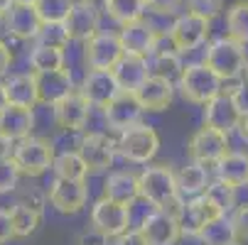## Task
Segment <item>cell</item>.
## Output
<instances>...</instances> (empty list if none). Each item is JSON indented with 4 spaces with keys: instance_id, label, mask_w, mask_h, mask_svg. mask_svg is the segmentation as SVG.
<instances>
[{
    "instance_id": "6da1fadb",
    "label": "cell",
    "mask_w": 248,
    "mask_h": 245,
    "mask_svg": "<svg viewBox=\"0 0 248 245\" xmlns=\"http://www.w3.org/2000/svg\"><path fill=\"white\" fill-rule=\"evenodd\" d=\"M138 189H140V199H145L155 208L167 211L177 218L182 216L185 199L177 191L174 172L167 164H148L138 174Z\"/></svg>"
},
{
    "instance_id": "7a4b0ae2",
    "label": "cell",
    "mask_w": 248,
    "mask_h": 245,
    "mask_svg": "<svg viewBox=\"0 0 248 245\" xmlns=\"http://www.w3.org/2000/svg\"><path fill=\"white\" fill-rule=\"evenodd\" d=\"M204 64L214 72L221 81H236L248 66V57L241 42L231 40V37H219L214 42H209L206 54H204Z\"/></svg>"
},
{
    "instance_id": "3957f363",
    "label": "cell",
    "mask_w": 248,
    "mask_h": 245,
    "mask_svg": "<svg viewBox=\"0 0 248 245\" xmlns=\"http://www.w3.org/2000/svg\"><path fill=\"white\" fill-rule=\"evenodd\" d=\"M54 155L57 152L49 140L37 137V135H27V137L17 140V143H13L10 159L15 162L22 177H42L45 172L52 169Z\"/></svg>"
},
{
    "instance_id": "277c9868",
    "label": "cell",
    "mask_w": 248,
    "mask_h": 245,
    "mask_svg": "<svg viewBox=\"0 0 248 245\" xmlns=\"http://www.w3.org/2000/svg\"><path fill=\"white\" fill-rule=\"evenodd\" d=\"M177 88L185 101L194 103V106H204L224 88V81L204 61H194L182 69L180 79H177Z\"/></svg>"
},
{
    "instance_id": "5b68a950",
    "label": "cell",
    "mask_w": 248,
    "mask_h": 245,
    "mask_svg": "<svg viewBox=\"0 0 248 245\" xmlns=\"http://www.w3.org/2000/svg\"><path fill=\"white\" fill-rule=\"evenodd\" d=\"M246 108L241 101L238 88H221L209 103H204V125L214 128L219 132H231L238 128Z\"/></svg>"
},
{
    "instance_id": "8992f818",
    "label": "cell",
    "mask_w": 248,
    "mask_h": 245,
    "mask_svg": "<svg viewBox=\"0 0 248 245\" xmlns=\"http://www.w3.org/2000/svg\"><path fill=\"white\" fill-rule=\"evenodd\" d=\"M160 150V135L153 125H145V123H138L123 132H118V140H116V152H121L128 162H135V164H148L155 159Z\"/></svg>"
},
{
    "instance_id": "52a82bcc",
    "label": "cell",
    "mask_w": 248,
    "mask_h": 245,
    "mask_svg": "<svg viewBox=\"0 0 248 245\" xmlns=\"http://www.w3.org/2000/svg\"><path fill=\"white\" fill-rule=\"evenodd\" d=\"M209 29H211L209 20L194 13H182V15H174L167 40L177 54H189L209 40Z\"/></svg>"
},
{
    "instance_id": "ba28073f",
    "label": "cell",
    "mask_w": 248,
    "mask_h": 245,
    "mask_svg": "<svg viewBox=\"0 0 248 245\" xmlns=\"http://www.w3.org/2000/svg\"><path fill=\"white\" fill-rule=\"evenodd\" d=\"M187 152H189V159L202 164V167H214L224 155L231 152V145H229V135L226 132H219L214 128H199L187 143Z\"/></svg>"
},
{
    "instance_id": "9c48e42d",
    "label": "cell",
    "mask_w": 248,
    "mask_h": 245,
    "mask_svg": "<svg viewBox=\"0 0 248 245\" xmlns=\"http://www.w3.org/2000/svg\"><path fill=\"white\" fill-rule=\"evenodd\" d=\"M123 44L118 40V32H103L98 29L91 40L84 42V61L89 69H101V72H111L123 57Z\"/></svg>"
},
{
    "instance_id": "30bf717a",
    "label": "cell",
    "mask_w": 248,
    "mask_h": 245,
    "mask_svg": "<svg viewBox=\"0 0 248 245\" xmlns=\"http://www.w3.org/2000/svg\"><path fill=\"white\" fill-rule=\"evenodd\" d=\"M77 152L84 159L89 174H98V172H106V169L113 164L116 143L106 132H86L79 140Z\"/></svg>"
},
{
    "instance_id": "8fae6325",
    "label": "cell",
    "mask_w": 248,
    "mask_h": 245,
    "mask_svg": "<svg viewBox=\"0 0 248 245\" xmlns=\"http://www.w3.org/2000/svg\"><path fill=\"white\" fill-rule=\"evenodd\" d=\"M91 226L96 231H101L103 235H108V238H116V235L125 233L130 228L128 206H121V203H116L111 199L101 196L91 206Z\"/></svg>"
},
{
    "instance_id": "7c38bea8",
    "label": "cell",
    "mask_w": 248,
    "mask_h": 245,
    "mask_svg": "<svg viewBox=\"0 0 248 245\" xmlns=\"http://www.w3.org/2000/svg\"><path fill=\"white\" fill-rule=\"evenodd\" d=\"M66 32L72 42H86L101 29V10L96 3H86V0H74L72 10H69L66 20Z\"/></svg>"
},
{
    "instance_id": "4fadbf2b",
    "label": "cell",
    "mask_w": 248,
    "mask_h": 245,
    "mask_svg": "<svg viewBox=\"0 0 248 245\" xmlns=\"http://www.w3.org/2000/svg\"><path fill=\"white\" fill-rule=\"evenodd\" d=\"M47 199L54 211H59L64 216H74L86 206L89 189H86V182H69V179L54 177V182L49 184Z\"/></svg>"
},
{
    "instance_id": "5bb4252c",
    "label": "cell",
    "mask_w": 248,
    "mask_h": 245,
    "mask_svg": "<svg viewBox=\"0 0 248 245\" xmlns=\"http://www.w3.org/2000/svg\"><path fill=\"white\" fill-rule=\"evenodd\" d=\"M138 231L143 233L148 245H177V240L182 238L180 218L167 211H160V208L148 214L143 218V223L138 226Z\"/></svg>"
},
{
    "instance_id": "9a60e30c",
    "label": "cell",
    "mask_w": 248,
    "mask_h": 245,
    "mask_svg": "<svg viewBox=\"0 0 248 245\" xmlns=\"http://www.w3.org/2000/svg\"><path fill=\"white\" fill-rule=\"evenodd\" d=\"M91 108H106L108 103L121 93L116 79L111 72H101V69H89L81 79V86L77 88Z\"/></svg>"
},
{
    "instance_id": "2e32d148",
    "label": "cell",
    "mask_w": 248,
    "mask_h": 245,
    "mask_svg": "<svg viewBox=\"0 0 248 245\" xmlns=\"http://www.w3.org/2000/svg\"><path fill=\"white\" fill-rule=\"evenodd\" d=\"M143 108H140V103L135 98V93H128V91H121L108 106L103 108V118H106V125L116 132H123L133 125L140 123L143 118Z\"/></svg>"
},
{
    "instance_id": "e0dca14e",
    "label": "cell",
    "mask_w": 248,
    "mask_h": 245,
    "mask_svg": "<svg viewBox=\"0 0 248 245\" xmlns=\"http://www.w3.org/2000/svg\"><path fill=\"white\" fill-rule=\"evenodd\" d=\"M118 40L123 44L125 54H135V57H153V52L157 49L160 37L155 34V29L145 22V20H138L130 25H123L118 29Z\"/></svg>"
},
{
    "instance_id": "ac0fdd59",
    "label": "cell",
    "mask_w": 248,
    "mask_h": 245,
    "mask_svg": "<svg viewBox=\"0 0 248 245\" xmlns=\"http://www.w3.org/2000/svg\"><path fill=\"white\" fill-rule=\"evenodd\" d=\"M219 216H224V214L206 199V194L192 196L189 201H185L182 216H180L182 235H199V231H202L204 226H209L211 221L219 218Z\"/></svg>"
},
{
    "instance_id": "d6986e66",
    "label": "cell",
    "mask_w": 248,
    "mask_h": 245,
    "mask_svg": "<svg viewBox=\"0 0 248 245\" xmlns=\"http://www.w3.org/2000/svg\"><path fill=\"white\" fill-rule=\"evenodd\" d=\"M133 93H135V98H138V103H140V108H143V111L157 113V111H165L170 103H172V98H174V84L167 81V79H162V76L150 74Z\"/></svg>"
},
{
    "instance_id": "ffe728a7",
    "label": "cell",
    "mask_w": 248,
    "mask_h": 245,
    "mask_svg": "<svg viewBox=\"0 0 248 245\" xmlns=\"http://www.w3.org/2000/svg\"><path fill=\"white\" fill-rule=\"evenodd\" d=\"M52 108H54V120L62 130H79L81 132L89 123V115H91V106L79 91L69 93L64 101H59Z\"/></svg>"
},
{
    "instance_id": "44dd1931",
    "label": "cell",
    "mask_w": 248,
    "mask_h": 245,
    "mask_svg": "<svg viewBox=\"0 0 248 245\" xmlns=\"http://www.w3.org/2000/svg\"><path fill=\"white\" fill-rule=\"evenodd\" d=\"M37 79V96L40 103L45 106H57L59 101H64L69 93H74V79L69 69H59V72H47V74H34Z\"/></svg>"
},
{
    "instance_id": "7402d4cb",
    "label": "cell",
    "mask_w": 248,
    "mask_h": 245,
    "mask_svg": "<svg viewBox=\"0 0 248 245\" xmlns=\"http://www.w3.org/2000/svg\"><path fill=\"white\" fill-rule=\"evenodd\" d=\"M111 74H113L121 91L133 93L150 76V59L148 57H135V54H123L118 59V64L111 69Z\"/></svg>"
},
{
    "instance_id": "603a6c76",
    "label": "cell",
    "mask_w": 248,
    "mask_h": 245,
    "mask_svg": "<svg viewBox=\"0 0 248 245\" xmlns=\"http://www.w3.org/2000/svg\"><path fill=\"white\" fill-rule=\"evenodd\" d=\"M3 20H5L8 34H13V37L20 40V42H27V40L34 42V37H37V32L42 27V20H40L37 10H34V5H20V3H15Z\"/></svg>"
},
{
    "instance_id": "cb8c5ba5",
    "label": "cell",
    "mask_w": 248,
    "mask_h": 245,
    "mask_svg": "<svg viewBox=\"0 0 248 245\" xmlns=\"http://www.w3.org/2000/svg\"><path fill=\"white\" fill-rule=\"evenodd\" d=\"M34 130V111L30 108H17V106H5L0 111V135L10 143L32 135Z\"/></svg>"
},
{
    "instance_id": "d4e9b609",
    "label": "cell",
    "mask_w": 248,
    "mask_h": 245,
    "mask_svg": "<svg viewBox=\"0 0 248 245\" xmlns=\"http://www.w3.org/2000/svg\"><path fill=\"white\" fill-rule=\"evenodd\" d=\"M5 96H8V106H17V108H30L34 111V106L40 103L37 96V79L32 72L27 74H15L5 81Z\"/></svg>"
},
{
    "instance_id": "484cf974",
    "label": "cell",
    "mask_w": 248,
    "mask_h": 245,
    "mask_svg": "<svg viewBox=\"0 0 248 245\" xmlns=\"http://www.w3.org/2000/svg\"><path fill=\"white\" fill-rule=\"evenodd\" d=\"M103 196L121 203V206H130L140 196L138 174H133V172H113V174H108V179H106V184H103Z\"/></svg>"
},
{
    "instance_id": "4316f807",
    "label": "cell",
    "mask_w": 248,
    "mask_h": 245,
    "mask_svg": "<svg viewBox=\"0 0 248 245\" xmlns=\"http://www.w3.org/2000/svg\"><path fill=\"white\" fill-rule=\"evenodd\" d=\"M217 179L231 184L233 189L248 184V155L246 152H229L217 164Z\"/></svg>"
},
{
    "instance_id": "83f0119b",
    "label": "cell",
    "mask_w": 248,
    "mask_h": 245,
    "mask_svg": "<svg viewBox=\"0 0 248 245\" xmlns=\"http://www.w3.org/2000/svg\"><path fill=\"white\" fill-rule=\"evenodd\" d=\"M174 182H177V191H180L182 199H192V196H199L206 191L209 187V172L206 167L197 164V162H189L185 164L180 172H174Z\"/></svg>"
},
{
    "instance_id": "f1b7e54d",
    "label": "cell",
    "mask_w": 248,
    "mask_h": 245,
    "mask_svg": "<svg viewBox=\"0 0 248 245\" xmlns=\"http://www.w3.org/2000/svg\"><path fill=\"white\" fill-rule=\"evenodd\" d=\"M103 13L118 27L143 20L148 13V0H103Z\"/></svg>"
},
{
    "instance_id": "f546056e",
    "label": "cell",
    "mask_w": 248,
    "mask_h": 245,
    "mask_svg": "<svg viewBox=\"0 0 248 245\" xmlns=\"http://www.w3.org/2000/svg\"><path fill=\"white\" fill-rule=\"evenodd\" d=\"M30 66H32V74L59 72V69H66V52L59 47L34 44L30 49Z\"/></svg>"
},
{
    "instance_id": "4dcf8cb0",
    "label": "cell",
    "mask_w": 248,
    "mask_h": 245,
    "mask_svg": "<svg viewBox=\"0 0 248 245\" xmlns=\"http://www.w3.org/2000/svg\"><path fill=\"white\" fill-rule=\"evenodd\" d=\"M52 172L57 179H69V182H86V177H89V169L77 150L57 152L54 162H52Z\"/></svg>"
},
{
    "instance_id": "1f68e13d",
    "label": "cell",
    "mask_w": 248,
    "mask_h": 245,
    "mask_svg": "<svg viewBox=\"0 0 248 245\" xmlns=\"http://www.w3.org/2000/svg\"><path fill=\"white\" fill-rule=\"evenodd\" d=\"M182 69H185L182 54H177L174 47H170V49H155L153 57H150V74L162 76V79H167L172 84H177V79H180V74H182Z\"/></svg>"
},
{
    "instance_id": "d6a6232c",
    "label": "cell",
    "mask_w": 248,
    "mask_h": 245,
    "mask_svg": "<svg viewBox=\"0 0 248 245\" xmlns=\"http://www.w3.org/2000/svg\"><path fill=\"white\" fill-rule=\"evenodd\" d=\"M10 223H13V235L15 238H30L34 231H37L40 221H42V211L32 208L22 201H15V206L10 208Z\"/></svg>"
},
{
    "instance_id": "836d02e7",
    "label": "cell",
    "mask_w": 248,
    "mask_h": 245,
    "mask_svg": "<svg viewBox=\"0 0 248 245\" xmlns=\"http://www.w3.org/2000/svg\"><path fill=\"white\" fill-rule=\"evenodd\" d=\"M226 37L248 44V0H236L226 10Z\"/></svg>"
},
{
    "instance_id": "e575fe53",
    "label": "cell",
    "mask_w": 248,
    "mask_h": 245,
    "mask_svg": "<svg viewBox=\"0 0 248 245\" xmlns=\"http://www.w3.org/2000/svg\"><path fill=\"white\" fill-rule=\"evenodd\" d=\"M202 240V245H231L236 240V231L231 223V216H219L209 226H204L197 235Z\"/></svg>"
},
{
    "instance_id": "d590c367",
    "label": "cell",
    "mask_w": 248,
    "mask_h": 245,
    "mask_svg": "<svg viewBox=\"0 0 248 245\" xmlns=\"http://www.w3.org/2000/svg\"><path fill=\"white\" fill-rule=\"evenodd\" d=\"M204 194H206V199L214 203L224 216H229L233 208H236V189L231 184H226V182H219V179L209 182V187H206Z\"/></svg>"
},
{
    "instance_id": "8d00e7d4",
    "label": "cell",
    "mask_w": 248,
    "mask_h": 245,
    "mask_svg": "<svg viewBox=\"0 0 248 245\" xmlns=\"http://www.w3.org/2000/svg\"><path fill=\"white\" fill-rule=\"evenodd\" d=\"M34 44L66 49V44H72V40H69V32H66V25H64V22H42L37 37H34Z\"/></svg>"
},
{
    "instance_id": "74e56055",
    "label": "cell",
    "mask_w": 248,
    "mask_h": 245,
    "mask_svg": "<svg viewBox=\"0 0 248 245\" xmlns=\"http://www.w3.org/2000/svg\"><path fill=\"white\" fill-rule=\"evenodd\" d=\"M72 5H74V0H37L34 10H37L42 22H64Z\"/></svg>"
},
{
    "instance_id": "f35d334b",
    "label": "cell",
    "mask_w": 248,
    "mask_h": 245,
    "mask_svg": "<svg viewBox=\"0 0 248 245\" xmlns=\"http://www.w3.org/2000/svg\"><path fill=\"white\" fill-rule=\"evenodd\" d=\"M187 13H194L211 22L224 13V0H187Z\"/></svg>"
},
{
    "instance_id": "ab89813d",
    "label": "cell",
    "mask_w": 248,
    "mask_h": 245,
    "mask_svg": "<svg viewBox=\"0 0 248 245\" xmlns=\"http://www.w3.org/2000/svg\"><path fill=\"white\" fill-rule=\"evenodd\" d=\"M20 177L22 174L17 172L15 162L8 157V159H0V194H10L17 189L20 184Z\"/></svg>"
},
{
    "instance_id": "60d3db41",
    "label": "cell",
    "mask_w": 248,
    "mask_h": 245,
    "mask_svg": "<svg viewBox=\"0 0 248 245\" xmlns=\"http://www.w3.org/2000/svg\"><path fill=\"white\" fill-rule=\"evenodd\" d=\"M231 223H233V231H236V240L246 243V240H248V203L233 208Z\"/></svg>"
},
{
    "instance_id": "b9f144b4",
    "label": "cell",
    "mask_w": 248,
    "mask_h": 245,
    "mask_svg": "<svg viewBox=\"0 0 248 245\" xmlns=\"http://www.w3.org/2000/svg\"><path fill=\"white\" fill-rule=\"evenodd\" d=\"M108 243H111V238L103 235L101 231H96L93 226L86 228V231H81L79 238H77V245H108Z\"/></svg>"
},
{
    "instance_id": "7bdbcfd3",
    "label": "cell",
    "mask_w": 248,
    "mask_h": 245,
    "mask_svg": "<svg viewBox=\"0 0 248 245\" xmlns=\"http://www.w3.org/2000/svg\"><path fill=\"white\" fill-rule=\"evenodd\" d=\"M113 245H148V243H145L143 233H140L138 228H128L125 233L113 238Z\"/></svg>"
},
{
    "instance_id": "ee69618b",
    "label": "cell",
    "mask_w": 248,
    "mask_h": 245,
    "mask_svg": "<svg viewBox=\"0 0 248 245\" xmlns=\"http://www.w3.org/2000/svg\"><path fill=\"white\" fill-rule=\"evenodd\" d=\"M13 223H10V214L5 208H0V245H5L8 240H13Z\"/></svg>"
},
{
    "instance_id": "f6af8a7d",
    "label": "cell",
    "mask_w": 248,
    "mask_h": 245,
    "mask_svg": "<svg viewBox=\"0 0 248 245\" xmlns=\"http://www.w3.org/2000/svg\"><path fill=\"white\" fill-rule=\"evenodd\" d=\"M182 0H148V10H155V13H174V8H180Z\"/></svg>"
},
{
    "instance_id": "bcb514c9",
    "label": "cell",
    "mask_w": 248,
    "mask_h": 245,
    "mask_svg": "<svg viewBox=\"0 0 248 245\" xmlns=\"http://www.w3.org/2000/svg\"><path fill=\"white\" fill-rule=\"evenodd\" d=\"M10 66H13V52L3 40H0V76H5L10 72Z\"/></svg>"
},
{
    "instance_id": "7dc6e473",
    "label": "cell",
    "mask_w": 248,
    "mask_h": 245,
    "mask_svg": "<svg viewBox=\"0 0 248 245\" xmlns=\"http://www.w3.org/2000/svg\"><path fill=\"white\" fill-rule=\"evenodd\" d=\"M10 152H13V143H10V140H5L3 135H0V159H8V157H10Z\"/></svg>"
},
{
    "instance_id": "c3c4849f",
    "label": "cell",
    "mask_w": 248,
    "mask_h": 245,
    "mask_svg": "<svg viewBox=\"0 0 248 245\" xmlns=\"http://www.w3.org/2000/svg\"><path fill=\"white\" fill-rule=\"evenodd\" d=\"M238 135H241V140H243V143H248V111L243 113V118H241V123H238Z\"/></svg>"
},
{
    "instance_id": "681fc988",
    "label": "cell",
    "mask_w": 248,
    "mask_h": 245,
    "mask_svg": "<svg viewBox=\"0 0 248 245\" xmlns=\"http://www.w3.org/2000/svg\"><path fill=\"white\" fill-rule=\"evenodd\" d=\"M13 5H15V0H0V17H5Z\"/></svg>"
},
{
    "instance_id": "f907efd6",
    "label": "cell",
    "mask_w": 248,
    "mask_h": 245,
    "mask_svg": "<svg viewBox=\"0 0 248 245\" xmlns=\"http://www.w3.org/2000/svg\"><path fill=\"white\" fill-rule=\"evenodd\" d=\"M8 106V96H5V84L0 81V111H3Z\"/></svg>"
},
{
    "instance_id": "816d5d0a",
    "label": "cell",
    "mask_w": 248,
    "mask_h": 245,
    "mask_svg": "<svg viewBox=\"0 0 248 245\" xmlns=\"http://www.w3.org/2000/svg\"><path fill=\"white\" fill-rule=\"evenodd\" d=\"M15 3H20V5H34L37 0H15Z\"/></svg>"
},
{
    "instance_id": "f5cc1de1",
    "label": "cell",
    "mask_w": 248,
    "mask_h": 245,
    "mask_svg": "<svg viewBox=\"0 0 248 245\" xmlns=\"http://www.w3.org/2000/svg\"><path fill=\"white\" fill-rule=\"evenodd\" d=\"M231 245H243V243H241V240H233V243H231Z\"/></svg>"
},
{
    "instance_id": "db71d44e",
    "label": "cell",
    "mask_w": 248,
    "mask_h": 245,
    "mask_svg": "<svg viewBox=\"0 0 248 245\" xmlns=\"http://www.w3.org/2000/svg\"><path fill=\"white\" fill-rule=\"evenodd\" d=\"M86 3H98V0H86Z\"/></svg>"
},
{
    "instance_id": "11a10c76",
    "label": "cell",
    "mask_w": 248,
    "mask_h": 245,
    "mask_svg": "<svg viewBox=\"0 0 248 245\" xmlns=\"http://www.w3.org/2000/svg\"><path fill=\"white\" fill-rule=\"evenodd\" d=\"M246 72H248V66H246Z\"/></svg>"
},
{
    "instance_id": "9f6ffc18",
    "label": "cell",
    "mask_w": 248,
    "mask_h": 245,
    "mask_svg": "<svg viewBox=\"0 0 248 245\" xmlns=\"http://www.w3.org/2000/svg\"><path fill=\"white\" fill-rule=\"evenodd\" d=\"M0 20H3V17H0Z\"/></svg>"
}]
</instances>
